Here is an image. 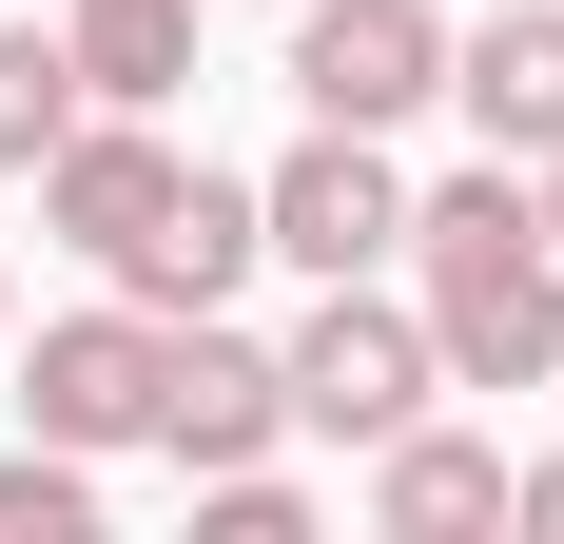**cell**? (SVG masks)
I'll return each mask as SVG.
<instances>
[{
  "label": "cell",
  "instance_id": "obj_8",
  "mask_svg": "<svg viewBox=\"0 0 564 544\" xmlns=\"http://www.w3.org/2000/svg\"><path fill=\"white\" fill-rule=\"evenodd\" d=\"M253 253H273L253 175H215V156H195V175H175V215L137 233V253H117V292H137V312H215V292H234Z\"/></svg>",
  "mask_w": 564,
  "mask_h": 544
},
{
  "label": "cell",
  "instance_id": "obj_3",
  "mask_svg": "<svg viewBox=\"0 0 564 544\" xmlns=\"http://www.w3.org/2000/svg\"><path fill=\"white\" fill-rule=\"evenodd\" d=\"M292 98L350 117V137H390V117L448 98V20L429 0H292Z\"/></svg>",
  "mask_w": 564,
  "mask_h": 544
},
{
  "label": "cell",
  "instance_id": "obj_9",
  "mask_svg": "<svg viewBox=\"0 0 564 544\" xmlns=\"http://www.w3.org/2000/svg\"><path fill=\"white\" fill-rule=\"evenodd\" d=\"M448 98L487 117V156H564V0H507L448 40Z\"/></svg>",
  "mask_w": 564,
  "mask_h": 544
},
{
  "label": "cell",
  "instance_id": "obj_5",
  "mask_svg": "<svg viewBox=\"0 0 564 544\" xmlns=\"http://www.w3.org/2000/svg\"><path fill=\"white\" fill-rule=\"evenodd\" d=\"M273 428H292V370H273V350L215 330V312H156V428H137V447H175V467H253Z\"/></svg>",
  "mask_w": 564,
  "mask_h": 544
},
{
  "label": "cell",
  "instance_id": "obj_4",
  "mask_svg": "<svg viewBox=\"0 0 564 544\" xmlns=\"http://www.w3.org/2000/svg\"><path fill=\"white\" fill-rule=\"evenodd\" d=\"M253 215H273V253H292V272H370V253H409V175H390V137L312 117V137L253 175Z\"/></svg>",
  "mask_w": 564,
  "mask_h": 544
},
{
  "label": "cell",
  "instance_id": "obj_7",
  "mask_svg": "<svg viewBox=\"0 0 564 544\" xmlns=\"http://www.w3.org/2000/svg\"><path fill=\"white\" fill-rule=\"evenodd\" d=\"M175 175H195V156H175L156 117H117V98H98V117H78V137L40 156V215H58V253H98V272H117L137 233L175 215Z\"/></svg>",
  "mask_w": 564,
  "mask_h": 544
},
{
  "label": "cell",
  "instance_id": "obj_15",
  "mask_svg": "<svg viewBox=\"0 0 564 544\" xmlns=\"http://www.w3.org/2000/svg\"><path fill=\"white\" fill-rule=\"evenodd\" d=\"M525 215H545V253H564V156H525Z\"/></svg>",
  "mask_w": 564,
  "mask_h": 544
},
{
  "label": "cell",
  "instance_id": "obj_13",
  "mask_svg": "<svg viewBox=\"0 0 564 544\" xmlns=\"http://www.w3.org/2000/svg\"><path fill=\"white\" fill-rule=\"evenodd\" d=\"M0 544H98V447H40V428H20V467H0Z\"/></svg>",
  "mask_w": 564,
  "mask_h": 544
},
{
  "label": "cell",
  "instance_id": "obj_6",
  "mask_svg": "<svg viewBox=\"0 0 564 544\" xmlns=\"http://www.w3.org/2000/svg\"><path fill=\"white\" fill-rule=\"evenodd\" d=\"M20 428L40 447H137L156 428V312L117 292V312H58L40 350H20Z\"/></svg>",
  "mask_w": 564,
  "mask_h": 544
},
{
  "label": "cell",
  "instance_id": "obj_10",
  "mask_svg": "<svg viewBox=\"0 0 564 544\" xmlns=\"http://www.w3.org/2000/svg\"><path fill=\"white\" fill-rule=\"evenodd\" d=\"M507 487H525L507 447H467V428H429V409H409V428L370 447V525H390V544H467V525H507Z\"/></svg>",
  "mask_w": 564,
  "mask_h": 544
},
{
  "label": "cell",
  "instance_id": "obj_11",
  "mask_svg": "<svg viewBox=\"0 0 564 544\" xmlns=\"http://www.w3.org/2000/svg\"><path fill=\"white\" fill-rule=\"evenodd\" d=\"M58 40H78V98L156 117L175 78H195V0H58Z\"/></svg>",
  "mask_w": 564,
  "mask_h": 544
},
{
  "label": "cell",
  "instance_id": "obj_12",
  "mask_svg": "<svg viewBox=\"0 0 564 544\" xmlns=\"http://www.w3.org/2000/svg\"><path fill=\"white\" fill-rule=\"evenodd\" d=\"M78 117H98L78 98V40H20V20H0V175H40Z\"/></svg>",
  "mask_w": 564,
  "mask_h": 544
},
{
  "label": "cell",
  "instance_id": "obj_1",
  "mask_svg": "<svg viewBox=\"0 0 564 544\" xmlns=\"http://www.w3.org/2000/svg\"><path fill=\"white\" fill-rule=\"evenodd\" d=\"M409 272H429L448 389H564V253H545V215H525V156L409 195Z\"/></svg>",
  "mask_w": 564,
  "mask_h": 544
},
{
  "label": "cell",
  "instance_id": "obj_14",
  "mask_svg": "<svg viewBox=\"0 0 564 544\" xmlns=\"http://www.w3.org/2000/svg\"><path fill=\"white\" fill-rule=\"evenodd\" d=\"M507 525H545V544H564V447H545V467L507 487Z\"/></svg>",
  "mask_w": 564,
  "mask_h": 544
},
{
  "label": "cell",
  "instance_id": "obj_2",
  "mask_svg": "<svg viewBox=\"0 0 564 544\" xmlns=\"http://www.w3.org/2000/svg\"><path fill=\"white\" fill-rule=\"evenodd\" d=\"M273 370H292V428H332V447H390L409 409L448 389V350H429V312H390L370 272H332V312L292 330Z\"/></svg>",
  "mask_w": 564,
  "mask_h": 544
}]
</instances>
